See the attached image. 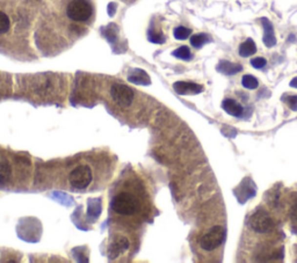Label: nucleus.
<instances>
[{
	"label": "nucleus",
	"instance_id": "dca6fc26",
	"mask_svg": "<svg viewBox=\"0 0 297 263\" xmlns=\"http://www.w3.org/2000/svg\"><path fill=\"white\" fill-rule=\"evenodd\" d=\"M241 83H243L244 87L247 88V89H255V88H258V86H259L258 79L255 78L253 76H249V74L243 77Z\"/></svg>",
	"mask_w": 297,
	"mask_h": 263
},
{
	"label": "nucleus",
	"instance_id": "a211bd4d",
	"mask_svg": "<svg viewBox=\"0 0 297 263\" xmlns=\"http://www.w3.org/2000/svg\"><path fill=\"white\" fill-rule=\"evenodd\" d=\"M191 34V30L190 28H186V27H176L174 29V33H173V35L176 40H186L190 37V35Z\"/></svg>",
	"mask_w": 297,
	"mask_h": 263
},
{
	"label": "nucleus",
	"instance_id": "f257e3e1",
	"mask_svg": "<svg viewBox=\"0 0 297 263\" xmlns=\"http://www.w3.org/2000/svg\"><path fill=\"white\" fill-rule=\"evenodd\" d=\"M142 203L136 195L123 191L111 201V209L121 216H132L141 211Z\"/></svg>",
	"mask_w": 297,
	"mask_h": 263
},
{
	"label": "nucleus",
	"instance_id": "4468645a",
	"mask_svg": "<svg viewBox=\"0 0 297 263\" xmlns=\"http://www.w3.org/2000/svg\"><path fill=\"white\" fill-rule=\"evenodd\" d=\"M209 41V36L206 35V34H196V35H193L191 37V44L193 45L194 48H201V46Z\"/></svg>",
	"mask_w": 297,
	"mask_h": 263
},
{
	"label": "nucleus",
	"instance_id": "f03ea898",
	"mask_svg": "<svg viewBox=\"0 0 297 263\" xmlns=\"http://www.w3.org/2000/svg\"><path fill=\"white\" fill-rule=\"evenodd\" d=\"M69 183L73 189L84 190L92 183L93 173L87 165H78L72 168L67 176Z\"/></svg>",
	"mask_w": 297,
	"mask_h": 263
},
{
	"label": "nucleus",
	"instance_id": "9d476101",
	"mask_svg": "<svg viewBox=\"0 0 297 263\" xmlns=\"http://www.w3.org/2000/svg\"><path fill=\"white\" fill-rule=\"evenodd\" d=\"M223 109H224L229 115L234 116V117H240L243 115V107L240 106L238 102H236L234 100H232V99H225L224 101H223L222 103Z\"/></svg>",
	"mask_w": 297,
	"mask_h": 263
},
{
	"label": "nucleus",
	"instance_id": "ddd939ff",
	"mask_svg": "<svg viewBox=\"0 0 297 263\" xmlns=\"http://www.w3.org/2000/svg\"><path fill=\"white\" fill-rule=\"evenodd\" d=\"M128 80L130 82L139 83V85H148V83H150V78H148V76L142 70H136L135 74L128 77Z\"/></svg>",
	"mask_w": 297,
	"mask_h": 263
},
{
	"label": "nucleus",
	"instance_id": "9b49d317",
	"mask_svg": "<svg viewBox=\"0 0 297 263\" xmlns=\"http://www.w3.org/2000/svg\"><path fill=\"white\" fill-rule=\"evenodd\" d=\"M243 70L241 65L239 64H233L231 61H223L217 65V71L223 74H227V76H232V74H236Z\"/></svg>",
	"mask_w": 297,
	"mask_h": 263
},
{
	"label": "nucleus",
	"instance_id": "f3484780",
	"mask_svg": "<svg viewBox=\"0 0 297 263\" xmlns=\"http://www.w3.org/2000/svg\"><path fill=\"white\" fill-rule=\"evenodd\" d=\"M9 27H11L9 18L4 13V12L0 11V35L7 33L9 30Z\"/></svg>",
	"mask_w": 297,
	"mask_h": 263
},
{
	"label": "nucleus",
	"instance_id": "7ed1b4c3",
	"mask_svg": "<svg viewBox=\"0 0 297 263\" xmlns=\"http://www.w3.org/2000/svg\"><path fill=\"white\" fill-rule=\"evenodd\" d=\"M93 14V7L88 0H72L66 8V15L76 22H85Z\"/></svg>",
	"mask_w": 297,
	"mask_h": 263
},
{
	"label": "nucleus",
	"instance_id": "2eb2a0df",
	"mask_svg": "<svg viewBox=\"0 0 297 263\" xmlns=\"http://www.w3.org/2000/svg\"><path fill=\"white\" fill-rule=\"evenodd\" d=\"M173 56L176 58H179V60L190 61L191 58V52L188 46L182 45V46H180V48H178L176 50L173 51Z\"/></svg>",
	"mask_w": 297,
	"mask_h": 263
},
{
	"label": "nucleus",
	"instance_id": "f8f14e48",
	"mask_svg": "<svg viewBox=\"0 0 297 263\" xmlns=\"http://www.w3.org/2000/svg\"><path fill=\"white\" fill-rule=\"evenodd\" d=\"M256 52V45L253 40L247 39L245 42L241 43L239 46V55L243 57H250Z\"/></svg>",
	"mask_w": 297,
	"mask_h": 263
},
{
	"label": "nucleus",
	"instance_id": "6ab92c4d",
	"mask_svg": "<svg viewBox=\"0 0 297 263\" xmlns=\"http://www.w3.org/2000/svg\"><path fill=\"white\" fill-rule=\"evenodd\" d=\"M266 64H267V61H266L265 58H261V57L253 58V60L251 61V65H252L255 69H262V67H265Z\"/></svg>",
	"mask_w": 297,
	"mask_h": 263
},
{
	"label": "nucleus",
	"instance_id": "412c9836",
	"mask_svg": "<svg viewBox=\"0 0 297 263\" xmlns=\"http://www.w3.org/2000/svg\"><path fill=\"white\" fill-rule=\"evenodd\" d=\"M287 103L290 109L297 110V95H290V97H288Z\"/></svg>",
	"mask_w": 297,
	"mask_h": 263
},
{
	"label": "nucleus",
	"instance_id": "39448f33",
	"mask_svg": "<svg viewBox=\"0 0 297 263\" xmlns=\"http://www.w3.org/2000/svg\"><path fill=\"white\" fill-rule=\"evenodd\" d=\"M250 227L256 233H266L274 227V222L271 216L265 211H256L251 216Z\"/></svg>",
	"mask_w": 297,
	"mask_h": 263
},
{
	"label": "nucleus",
	"instance_id": "aec40b11",
	"mask_svg": "<svg viewBox=\"0 0 297 263\" xmlns=\"http://www.w3.org/2000/svg\"><path fill=\"white\" fill-rule=\"evenodd\" d=\"M148 41L153 42V43H164V36L162 34H157V33H148Z\"/></svg>",
	"mask_w": 297,
	"mask_h": 263
},
{
	"label": "nucleus",
	"instance_id": "5701e85b",
	"mask_svg": "<svg viewBox=\"0 0 297 263\" xmlns=\"http://www.w3.org/2000/svg\"><path fill=\"white\" fill-rule=\"evenodd\" d=\"M290 86H292V87H294V88H297V77H296V78H294L292 81H290Z\"/></svg>",
	"mask_w": 297,
	"mask_h": 263
},
{
	"label": "nucleus",
	"instance_id": "20e7f679",
	"mask_svg": "<svg viewBox=\"0 0 297 263\" xmlns=\"http://www.w3.org/2000/svg\"><path fill=\"white\" fill-rule=\"evenodd\" d=\"M110 95L113 101L116 103V106L122 108V109H126V108L131 106L132 101L135 99L134 91L127 85H123V83H115V85L111 86Z\"/></svg>",
	"mask_w": 297,
	"mask_h": 263
},
{
	"label": "nucleus",
	"instance_id": "423d86ee",
	"mask_svg": "<svg viewBox=\"0 0 297 263\" xmlns=\"http://www.w3.org/2000/svg\"><path fill=\"white\" fill-rule=\"evenodd\" d=\"M223 240H224V228L222 226H215L201 238L200 246L204 250H212L221 246Z\"/></svg>",
	"mask_w": 297,
	"mask_h": 263
},
{
	"label": "nucleus",
	"instance_id": "6e6552de",
	"mask_svg": "<svg viewBox=\"0 0 297 263\" xmlns=\"http://www.w3.org/2000/svg\"><path fill=\"white\" fill-rule=\"evenodd\" d=\"M261 23L262 27H264V43L266 46L268 48H272L276 44V39H275L274 35V29L273 26H272V22L268 20V19L262 18L261 19Z\"/></svg>",
	"mask_w": 297,
	"mask_h": 263
},
{
	"label": "nucleus",
	"instance_id": "0eeeda50",
	"mask_svg": "<svg viewBox=\"0 0 297 263\" xmlns=\"http://www.w3.org/2000/svg\"><path fill=\"white\" fill-rule=\"evenodd\" d=\"M174 91L180 95L188 94H199L203 91V87L199 83L191 82V81H176L173 83Z\"/></svg>",
	"mask_w": 297,
	"mask_h": 263
},
{
	"label": "nucleus",
	"instance_id": "4be33fe9",
	"mask_svg": "<svg viewBox=\"0 0 297 263\" xmlns=\"http://www.w3.org/2000/svg\"><path fill=\"white\" fill-rule=\"evenodd\" d=\"M290 217H292L293 222L297 224V200L295 201V203L293 204L292 209H290Z\"/></svg>",
	"mask_w": 297,
	"mask_h": 263
},
{
	"label": "nucleus",
	"instance_id": "1a4fd4ad",
	"mask_svg": "<svg viewBox=\"0 0 297 263\" xmlns=\"http://www.w3.org/2000/svg\"><path fill=\"white\" fill-rule=\"evenodd\" d=\"M13 169L7 160H0V187H5L11 182Z\"/></svg>",
	"mask_w": 297,
	"mask_h": 263
}]
</instances>
